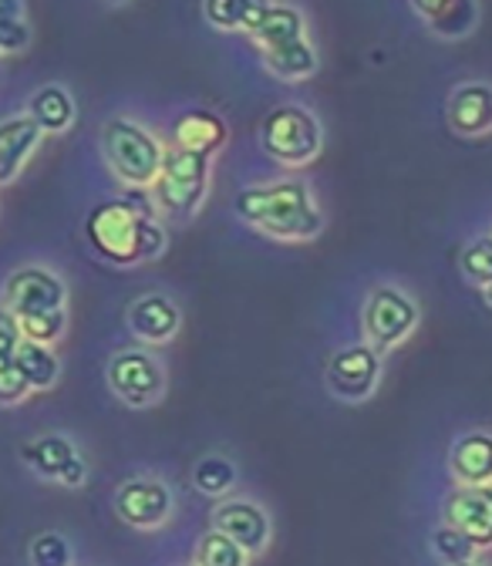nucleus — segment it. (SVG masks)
<instances>
[{
    "label": "nucleus",
    "instance_id": "obj_1",
    "mask_svg": "<svg viewBox=\"0 0 492 566\" xmlns=\"http://www.w3.org/2000/svg\"><path fill=\"white\" fill-rule=\"evenodd\" d=\"M85 240L112 266H143L166 256L169 227L159 220L149 189H125L88 212Z\"/></svg>",
    "mask_w": 492,
    "mask_h": 566
},
{
    "label": "nucleus",
    "instance_id": "obj_2",
    "mask_svg": "<svg viewBox=\"0 0 492 566\" xmlns=\"http://www.w3.org/2000/svg\"><path fill=\"white\" fill-rule=\"evenodd\" d=\"M233 212L257 233L276 243H311L324 233V209L307 179H276L243 186L233 196Z\"/></svg>",
    "mask_w": 492,
    "mask_h": 566
},
{
    "label": "nucleus",
    "instance_id": "obj_3",
    "mask_svg": "<svg viewBox=\"0 0 492 566\" xmlns=\"http://www.w3.org/2000/svg\"><path fill=\"white\" fill-rule=\"evenodd\" d=\"M213 159L206 153L189 149H166L163 169L156 182L149 186L153 206L166 227H186L192 223L209 196V182H213Z\"/></svg>",
    "mask_w": 492,
    "mask_h": 566
},
{
    "label": "nucleus",
    "instance_id": "obj_4",
    "mask_svg": "<svg viewBox=\"0 0 492 566\" xmlns=\"http://www.w3.org/2000/svg\"><path fill=\"white\" fill-rule=\"evenodd\" d=\"M102 159L125 189H149L163 169V138L132 115H112L98 135Z\"/></svg>",
    "mask_w": 492,
    "mask_h": 566
},
{
    "label": "nucleus",
    "instance_id": "obj_5",
    "mask_svg": "<svg viewBox=\"0 0 492 566\" xmlns=\"http://www.w3.org/2000/svg\"><path fill=\"white\" fill-rule=\"evenodd\" d=\"M260 153L284 169L311 166L324 149V125L304 105H276L260 118Z\"/></svg>",
    "mask_w": 492,
    "mask_h": 566
},
{
    "label": "nucleus",
    "instance_id": "obj_6",
    "mask_svg": "<svg viewBox=\"0 0 492 566\" xmlns=\"http://www.w3.org/2000/svg\"><path fill=\"white\" fill-rule=\"evenodd\" d=\"M421 324L418 301L398 283H375L362 304V334L378 350L388 354L401 347Z\"/></svg>",
    "mask_w": 492,
    "mask_h": 566
},
{
    "label": "nucleus",
    "instance_id": "obj_7",
    "mask_svg": "<svg viewBox=\"0 0 492 566\" xmlns=\"http://www.w3.org/2000/svg\"><path fill=\"white\" fill-rule=\"evenodd\" d=\"M105 381L122 405L153 408L166 398L169 371L153 347L138 344V347H125V350L112 354L108 365H105Z\"/></svg>",
    "mask_w": 492,
    "mask_h": 566
},
{
    "label": "nucleus",
    "instance_id": "obj_8",
    "mask_svg": "<svg viewBox=\"0 0 492 566\" xmlns=\"http://www.w3.org/2000/svg\"><path fill=\"white\" fill-rule=\"evenodd\" d=\"M381 361H385V354H378L368 340L344 344L331 354L327 365H324V385L337 401L362 405L381 385V371H385Z\"/></svg>",
    "mask_w": 492,
    "mask_h": 566
},
{
    "label": "nucleus",
    "instance_id": "obj_9",
    "mask_svg": "<svg viewBox=\"0 0 492 566\" xmlns=\"http://www.w3.org/2000/svg\"><path fill=\"white\" fill-rule=\"evenodd\" d=\"M0 307L11 311L18 321L44 311L67 307V283L57 270L44 263H28L8 273L4 287H0Z\"/></svg>",
    "mask_w": 492,
    "mask_h": 566
},
{
    "label": "nucleus",
    "instance_id": "obj_10",
    "mask_svg": "<svg viewBox=\"0 0 492 566\" xmlns=\"http://www.w3.org/2000/svg\"><path fill=\"white\" fill-rule=\"evenodd\" d=\"M115 513L132 530H163L176 513V495L159 475H132L115 489Z\"/></svg>",
    "mask_w": 492,
    "mask_h": 566
},
{
    "label": "nucleus",
    "instance_id": "obj_11",
    "mask_svg": "<svg viewBox=\"0 0 492 566\" xmlns=\"http://www.w3.org/2000/svg\"><path fill=\"white\" fill-rule=\"evenodd\" d=\"M21 462L38 479L57 482L64 489H82L88 482V459L82 455V449L72 439L61 436V432H48V436L24 442Z\"/></svg>",
    "mask_w": 492,
    "mask_h": 566
},
{
    "label": "nucleus",
    "instance_id": "obj_12",
    "mask_svg": "<svg viewBox=\"0 0 492 566\" xmlns=\"http://www.w3.org/2000/svg\"><path fill=\"white\" fill-rule=\"evenodd\" d=\"M213 530L227 533L233 543H240L250 559L266 553L270 539H273V523H270V513L247 500V495H223L220 506L213 510Z\"/></svg>",
    "mask_w": 492,
    "mask_h": 566
},
{
    "label": "nucleus",
    "instance_id": "obj_13",
    "mask_svg": "<svg viewBox=\"0 0 492 566\" xmlns=\"http://www.w3.org/2000/svg\"><path fill=\"white\" fill-rule=\"evenodd\" d=\"M442 523L465 533L475 549H492V482L456 485L442 500Z\"/></svg>",
    "mask_w": 492,
    "mask_h": 566
},
{
    "label": "nucleus",
    "instance_id": "obj_14",
    "mask_svg": "<svg viewBox=\"0 0 492 566\" xmlns=\"http://www.w3.org/2000/svg\"><path fill=\"white\" fill-rule=\"evenodd\" d=\"M125 324L132 331V337L146 347H163L172 344L182 331V311L169 294H143L135 297L125 311Z\"/></svg>",
    "mask_w": 492,
    "mask_h": 566
},
{
    "label": "nucleus",
    "instance_id": "obj_15",
    "mask_svg": "<svg viewBox=\"0 0 492 566\" xmlns=\"http://www.w3.org/2000/svg\"><path fill=\"white\" fill-rule=\"evenodd\" d=\"M41 142H44V132L28 112L0 118V189L24 176L28 163L41 149Z\"/></svg>",
    "mask_w": 492,
    "mask_h": 566
},
{
    "label": "nucleus",
    "instance_id": "obj_16",
    "mask_svg": "<svg viewBox=\"0 0 492 566\" xmlns=\"http://www.w3.org/2000/svg\"><path fill=\"white\" fill-rule=\"evenodd\" d=\"M446 122L462 138L492 135V85L489 82H459L446 98Z\"/></svg>",
    "mask_w": 492,
    "mask_h": 566
},
{
    "label": "nucleus",
    "instance_id": "obj_17",
    "mask_svg": "<svg viewBox=\"0 0 492 566\" xmlns=\"http://www.w3.org/2000/svg\"><path fill=\"white\" fill-rule=\"evenodd\" d=\"M411 11L421 18L432 38L446 44H459L479 28V0H408Z\"/></svg>",
    "mask_w": 492,
    "mask_h": 566
},
{
    "label": "nucleus",
    "instance_id": "obj_18",
    "mask_svg": "<svg viewBox=\"0 0 492 566\" xmlns=\"http://www.w3.org/2000/svg\"><path fill=\"white\" fill-rule=\"evenodd\" d=\"M230 138L227 122L213 108H186L172 125V146L189 153L217 156Z\"/></svg>",
    "mask_w": 492,
    "mask_h": 566
},
{
    "label": "nucleus",
    "instance_id": "obj_19",
    "mask_svg": "<svg viewBox=\"0 0 492 566\" xmlns=\"http://www.w3.org/2000/svg\"><path fill=\"white\" fill-rule=\"evenodd\" d=\"M449 472L456 485H489L492 482V432H462L449 449Z\"/></svg>",
    "mask_w": 492,
    "mask_h": 566
},
{
    "label": "nucleus",
    "instance_id": "obj_20",
    "mask_svg": "<svg viewBox=\"0 0 492 566\" xmlns=\"http://www.w3.org/2000/svg\"><path fill=\"white\" fill-rule=\"evenodd\" d=\"M260 57H263V67L280 82H307L321 67V54L311 34L287 41V44H276V48H263Z\"/></svg>",
    "mask_w": 492,
    "mask_h": 566
},
{
    "label": "nucleus",
    "instance_id": "obj_21",
    "mask_svg": "<svg viewBox=\"0 0 492 566\" xmlns=\"http://www.w3.org/2000/svg\"><path fill=\"white\" fill-rule=\"evenodd\" d=\"M311 34L307 31V18L301 14V8L294 4H280V0H266L263 14L257 18V24L247 31V38L263 51V48H276Z\"/></svg>",
    "mask_w": 492,
    "mask_h": 566
},
{
    "label": "nucleus",
    "instance_id": "obj_22",
    "mask_svg": "<svg viewBox=\"0 0 492 566\" xmlns=\"http://www.w3.org/2000/svg\"><path fill=\"white\" fill-rule=\"evenodd\" d=\"M28 115L38 122V128L44 135H64L78 118V105L75 95L64 85H41L31 98H28Z\"/></svg>",
    "mask_w": 492,
    "mask_h": 566
},
{
    "label": "nucleus",
    "instance_id": "obj_23",
    "mask_svg": "<svg viewBox=\"0 0 492 566\" xmlns=\"http://www.w3.org/2000/svg\"><path fill=\"white\" fill-rule=\"evenodd\" d=\"M14 368L24 375L31 391H51L61 381V358L54 354L51 344H38V340L21 337L18 350H14Z\"/></svg>",
    "mask_w": 492,
    "mask_h": 566
},
{
    "label": "nucleus",
    "instance_id": "obj_24",
    "mask_svg": "<svg viewBox=\"0 0 492 566\" xmlns=\"http://www.w3.org/2000/svg\"><path fill=\"white\" fill-rule=\"evenodd\" d=\"M266 0H202V18L217 31L247 34L263 14Z\"/></svg>",
    "mask_w": 492,
    "mask_h": 566
},
{
    "label": "nucleus",
    "instance_id": "obj_25",
    "mask_svg": "<svg viewBox=\"0 0 492 566\" xmlns=\"http://www.w3.org/2000/svg\"><path fill=\"white\" fill-rule=\"evenodd\" d=\"M237 482H240L237 462L227 455H202L192 465V485H196V492L209 495V500H223V495H230L237 489Z\"/></svg>",
    "mask_w": 492,
    "mask_h": 566
},
{
    "label": "nucleus",
    "instance_id": "obj_26",
    "mask_svg": "<svg viewBox=\"0 0 492 566\" xmlns=\"http://www.w3.org/2000/svg\"><path fill=\"white\" fill-rule=\"evenodd\" d=\"M192 563H196V566H247V563H250V553H247L240 543H233L227 533H220V530L209 526V530L199 536V543H196Z\"/></svg>",
    "mask_w": 492,
    "mask_h": 566
},
{
    "label": "nucleus",
    "instance_id": "obj_27",
    "mask_svg": "<svg viewBox=\"0 0 492 566\" xmlns=\"http://www.w3.org/2000/svg\"><path fill=\"white\" fill-rule=\"evenodd\" d=\"M459 273L465 276V283L472 287H489L492 283V233L485 237H475L462 247L459 253Z\"/></svg>",
    "mask_w": 492,
    "mask_h": 566
},
{
    "label": "nucleus",
    "instance_id": "obj_28",
    "mask_svg": "<svg viewBox=\"0 0 492 566\" xmlns=\"http://www.w3.org/2000/svg\"><path fill=\"white\" fill-rule=\"evenodd\" d=\"M432 553H436V559H439L442 566H459V563L475 559L479 549L472 546V539H469L465 533H459L456 526L442 523V526L432 530Z\"/></svg>",
    "mask_w": 492,
    "mask_h": 566
},
{
    "label": "nucleus",
    "instance_id": "obj_29",
    "mask_svg": "<svg viewBox=\"0 0 492 566\" xmlns=\"http://www.w3.org/2000/svg\"><path fill=\"white\" fill-rule=\"evenodd\" d=\"M28 556H31V566H72L75 563V549L67 543V536L48 530V533H38L28 546Z\"/></svg>",
    "mask_w": 492,
    "mask_h": 566
},
{
    "label": "nucleus",
    "instance_id": "obj_30",
    "mask_svg": "<svg viewBox=\"0 0 492 566\" xmlns=\"http://www.w3.org/2000/svg\"><path fill=\"white\" fill-rule=\"evenodd\" d=\"M21 327V337L28 340H38V344H57L67 331V307L61 311H44V314H31V317H21L18 321Z\"/></svg>",
    "mask_w": 492,
    "mask_h": 566
},
{
    "label": "nucleus",
    "instance_id": "obj_31",
    "mask_svg": "<svg viewBox=\"0 0 492 566\" xmlns=\"http://www.w3.org/2000/svg\"><path fill=\"white\" fill-rule=\"evenodd\" d=\"M31 48V24L28 18L21 21H0V57L4 54H21Z\"/></svg>",
    "mask_w": 492,
    "mask_h": 566
},
{
    "label": "nucleus",
    "instance_id": "obj_32",
    "mask_svg": "<svg viewBox=\"0 0 492 566\" xmlns=\"http://www.w3.org/2000/svg\"><path fill=\"white\" fill-rule=\"evenodd\" d=\"M21 344V327H18V317L11 311L0 307V368L14 365V350Z\"/></svg>",
    "mask_w": 492,
    "mask_h": 566
},
{
    "label": "nucleus",
    "instance_id": "obj_33",
    "mask_svg": "<svg viewBox=\"0 0 492 566\" xmlns=\"http://www.w3.org/2000/svg\"><path fill=\"white\" fill-rule=\"evenodd\" d=\"M28 395H34V391L14 365L0 368V405H21Z\"/></svg>",
    "mask_w": 492,
    "mask_h": 566
},
{
    "label": "nucleus",
    "instance_id": "obj_34",
    "mask_svg": "<svg viewBox=\"0 0 492 566\" xmlns=\"http://www.w3.org/2000/svg\"><path fill=\"white\" fill-rule=\"evenodd\" d=\"M28 18L24 0H0V21H21Z\"/></svg>",
    "mask_w": 492,
    "mask_h": 566
},
{
    "label": "nucleus",
    "instance_id": "obj_35",
    "mask_svg": "<svg viewBox=\"0 0 492 566\" xmlns=\"http://www.w3.org/2000/svg\"><path fill=\"white\" fill-rule=\"evenodd\" d=\"M482 301H485L489 311H492V283H489V287H482Z\"/></svg>",
    "mask_w": 492,
    "mask_h": 566
},
{
    "label": "nucleus",
    "instance_id": "obj_36",
    "mask_svg": "<svg viewBox=\"0 0 492 566\" xmlns=\"http://www.w3.org/2000/svg\"><path fill=\"white\" fill-rule=\"evenodd\" d=\"M105 4H112V8H118V4H125V0H105Z\"/></svg>",
    "mask_w": 492,
    "mask_h": 566
},
{
    "label": "nucleus",
    "instance_id": "obj_37",
    "mask_svg": "<svg viewBox=\"0 0 492 566\" xmlns=\"http://www.w3.org/2000/svg\"><path fill=\"white\" fill-rule=\"evenodd\" d=\"M459 566H482L479 559H469V563H459Z\"/></svg>",
    "mask_w": 492,
    "mask_h": 566
},
{
    "label": "nucleus",
    "instance_id": "obj_38",
    "mask_svg": "<svg viewBox=\"0 0 492 566\" xmlns=\"http://www.w3.org/2000/svg\"><path fill=\"white\" fill-rule=\"evenodd\" d=\"M186 566H196V563H186Z\"/></svg>",
    "mask_w": 492,
    "mask_h": 566
}]
</instances>
